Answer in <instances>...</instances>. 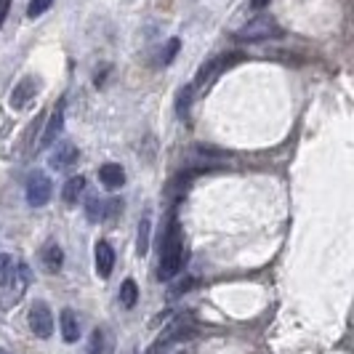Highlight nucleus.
Segmentation results:
<instances>
[{"label":"nucleus","mask_w":354,"mask_h":354,"mask_svg":"<svg viewBox=\"0 0 354 354\" xmlns=\"http://www.w3.org/2000/svg\"><path fill=\"white\" fill-rule=\"evenodd\" d=\"M27 288H30V269H27L24 264H19V267H14L11 277L0 285V309L17 306Z\"/></svg>","instance_id":"3"},{"label":"nucleus","mask_w":354,"mask_h":354,"mask_svg":"<svg viewBox=\"0 0 354 354\" xmlns=\"http://www.w3.org/2000/svg\"><path fill=\"white\" fill-rule=\"evenodd\" d=\"M240 61H245V54H240V51H232V54H221L216 59L205 61L202 67H200V72H197L195 78V85L192 88H208L214 80L224 72V70H229V67H235Z\"/></svg>","instance_id":"4"},{"label":"nucleus","mask_w":354,"mask_h":354,"mask_svg":"<svg viewBox=\"0 0 354 354\" xmlns=\"http://www.w3.org/2000/svg\"><path fill=\"white\" fill-rule=\"evenodd\" d=\"M83 189H85V178H83V176L70 178V181L64 184V189H61L64 202H67V205H75V202H78V197L83 195Z\"/></svg>","instance_id":"15"},{"label":"nucleus","mask_w":354,"mask_h":354,"mask_svg":"<svg viewBox=\"0 0 354 354\" xmlns=\"http://www.w3.org/2000/svg\"><path fill=\"white\" fill-rule=\"evenodd\" d=\"M54 195V184H51V178L45 176L43 171H32L30 178H27V202L32 205V208H43L48 200Z\"/></svg>","instance_id":"5"},{"label":"nucleus","mask_w":354,"mask_h":354,"mask_svg":"<svg viewBox=\"0 0 354 354\" xmlns=\"http://www.w3.org/2000/svg\"><path fill=\"white\" fill-rule=\"evenodd\" d=\"M51 3H54V0H30V6H27V17H30V19H35V17H40V14H45V11L51 8Z\"/></svg>","instance_id":"20"},{"label":"nucleus","mask_w":354,"mask_h":354,"mask_svg":"<svg viewBox=\"0 0 354 354\" xmlns=\"http://www.w3.org/2000/svg\"><path fill=\"white\" fill-rule=\"evenodd\" d=\"M192 288V280H178L176 285L171 288V295H178V293H184V291H189Z\"/></svg>","instance_id":"23"},{"label":"nucleus","mask_w":354,"mask_h":354,"mask_svg":"<svg viewBox=\"0 0 354 354\" xmlns=\"http://www.w3.org/2000/svg\"><path fill=\"white\" fill-rule=\"evenodd\" d=\"M78 158H80L78 147H72V144H59V147L51 152V165H54L56 171H64V168L75 165Z\"/></svg>","instance_id":"12"},{"label":"nucleus","mask_w":354,"mask_h":354,"mask_svg":"<svg viewBox=\"0 0 354 354\" xmlns=\"http://www.w3.org/2000/svg\"><path fill=\"white\" fill-rule=\"evenodd\" d=\"M38 88H40L38 78H32V75L21 78L19 83H17V88L11 91V107H14V110H24V107H27V104L35 98Z\"/></svg>","instance_id":"7"},{"label":"nucleus","mask_w":354,"mask_h":354,"mask_svg":"<svg viewBox=\"0 0 354 354\" xmlns=\"http://www.w3.org/2000/svg\"><path fill=\"white\" fill-rule=\"evenodd\" d=\"M61 264H64V253H61L59 245H54V242L45 245V248H43V267H45L51 275H56L61 269Z\"/></svg>","instance_id":"14"},{"label":"nucleus","mask_w":354,"mask_h":354,"mask_svg":"<svg viewBox=\"0 0 354 354\" xmlns=\"http://www.w3.org/2000/svg\"><path fill=\"white\" fill-rule=\"evenodd\" d=\"M192 94H195V88L192 85H187V88H181L176 96V112L178 118H189V104H192Z\"/></svg>","instance_id":"18"},{"label":"nucleus","mask_w":354,"mask_h":354,"mask_svg":"<svg viewBox=\"0 0 354 354\" xmlns=\"http://www.w3.org/2000/svg\"><path fill=\"white\" fill-rule=\"evenodd\" d=\"M178 45H181V43H178V38L168 40V45L163 48V56H160V61H163V64H171V61H174V56L178 54Z\"/></svg>","instance_id":"22"},{"label":"nucleus","mask_w":354,"mask_h":354,"mask_svg":"<svg viewBox=\"0 0 354 354\" xmlns=\"http://www.w3.org/2000/svg\"><path fill=\"white\" fill-rule=\"evenodd\" d=\"M184 264V240L178 221L171 218L165 235L160 240V264H158V280H174Z\"/></svg>","instance_id":"1"},{"label":"nucleus","mask_w":354,"mask_h":354,"mask_svg":"<svg viewBox=\"0 0 354 354\" xmlns=\"http://www.w3.org/2000/svg\"><path fill=\"white\" fill-rule=\"evenodd\" d=\"M98 181H101L107 189H120V187L125 184V171H123V165H118V163H104V165L98 168Z\"/></svg>","instance_id":"10"},{"label":"nucleus","mask_w":354,"mask_h":354,"mask_svg":"<svg viewBox=\"0 0 354 354\" xmlns=\"http://www.w3.org/2000/svg\"><path fill=\"white\" fill-rule=\"evenodd\" d=\"M280 35H282V27H280L272 17L261 14V17L251 19L248 24H242V27L237 30L235 38L242 40V43H264V40L280 38Z\"/></svg>","instance_id":"2"},{"label":"nucleus","mask_w":354,"mask_h":354,"mask_svg":"<svg viewBox=\"0 0 354 354\" xmlns=\"http://www.w3.org/2000/svg\"><path fill=\"white\" fill-rule=\"evenodd\" d=\"M8 6H11L8 0H0V24H3V21H6V17H8Z\"/></svg>","instance_id":"24"},{"label":"nucleus","mask_w":354,"mask_h":354,"mask_svg":"<svg viewBox=\"0 0 354 354\" xmlns=\"http://www.w3.org/2000/svg\"><path fill=\"white\" fill-rule=\"evenodd\" d=\"M30 331L38 338H51V333H54V315H51L45 301H35L30 306Z\"/></svg>","instance_id":"6"},{"label":"nucleus","mask_w":354,"mask_h":354,"mask_svg":"<svg viewBox=\"0 0 354 354\" xmlns=\"http://www.w3.org/2000/svg\"><path fill=\"white\" fill-rule=\"evenodd\" d=\"M94 261H96V275L107 280V277L112 275V267H115V251H112V245L104 242V240H98L96 248H94Z\"/></svg>","instance_id":"8"},{"label":"nucleus","mask_w":354,"mask_h":354,"mask_svg":"<svg viewBox=\"0 0 354 354\" xmlns=\"http://www.w3.org/2000/svg\"><path fill=\"white\" fill-rule=\"evenodd\" d=\"M251 6H253V8H264V6H269V0H251Z\"/></svg>","instance_id":"25"},{"label":"nucleus","mask_w":354,"mask_h":354,"mask_svg":"<svg viewBox=\"0 0 354 354\" xmlns=\"http://www.w3.org/2000/svg\"><path fill=\"white\" fill-rule=\"evenodd\" d=\"M11 272H14V258L8 253H0V285L11 277Z\"/></svg>","instance_id":"21"},{"label":"nucleus","mask_w":354,"mask_h":354,"mask_svg":"<svg viewBox=\"0 0 354 354\" xmlns=\"http://www.w3.org/2000/svg\"><path fill=\"white\" fill-rule=\"evenodd\" d=\"M61 125H64V101L56 104V110H54V115L48 120V125H45V134L40 138V147H51L56 136L61 134Z\"/></svg>","instance_id":"11"},{"label":"nucleus","mask_w":354,"mask_h":354,"mask_svg":"<svg viewBox=\"0 0 354 354\" xmlns=\"http://www.w3.org/2000/svg\"><path fill=\"white\" fill-rule=\"evenodd\" d=\"M85 216H88V221H91V224L101 221V216H104V202H101L96 195L88 197V202H85Z\"/></svg>","instance_id":"19"},{"label":"nucleus","mask_w":354,"mask_h":354,"mask_svg":"<svg viewBox=\"0 0 354 354\" xmlns=\"http://www.w3.org/2000/svg\"><path fill=\"white\" fill-rule=\"evenodd\" d=\"M149 251V218L144 216L138 221V237H136V253L138 256H147Z\"/></svg>","instance_id":"17"},{"label":"nucleus","mask_w":354,"mask_h":354,"mask_svg":"<svg viewBox=\"0 0 354 354\" xmlns=\"http://www.w3.org/2000/svg\"><path fill=\"white\" fill-rule=\"evenodd\" d=\"M115 352V338L110 328H96L88 338V354H112Z\"/></svg>","instance_id":"9"},{"label":"nucleus","mask_w":354,"mask_h":354,"mask_svg":"<svg viewBox=\"0 0 354 354\" xmlns=\"http://www.w3.org/2000/svg\"><path fill=\"white\" fill-rule=\"evenodd\" d=\"M61 338L67 341V344H75L80 338V325H78V315L72 312V309H61Z\"/></svg>","instance_id":"13"},{"label":"nucleus","mask_w":354,"mask_h":354,"mask_svg":"<svg viewBox=\"0 0 354 354\" xmlns=\"http://www.w3.org/2000/svg\"><path fill=\"white\" fill-rule=\"evenodd\" d=\"M120 304L125 306V309H134L138 301V288L134 280H123V285H120Z\"/></svg>","instance_id":"16"}]
</instances>
